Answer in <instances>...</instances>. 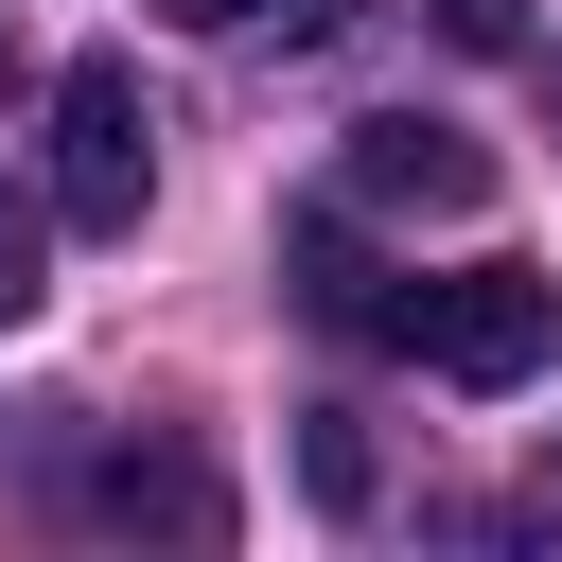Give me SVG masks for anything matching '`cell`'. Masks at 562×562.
Masks as SVG:
<instances>
[{"label": "cell", "instance_id": "1", "mask_svg": "<svg viewBox=\"0 0 562 562\" xmlns=\"http://www.w3.org/2000/svg\"><path fill=\"white\" fill-rule=\"evenodd\" d=\"M140 193H158V105H140L123 53H70V70H53V211H70L88 246H123Z\"/></svg>", "mask_w": 562, "mask_h": 562}, {"label": "cell", "instance_id": "2", "mask_svg": "<svg viewBox=\"0 0 562 562\" xmlns=\"http://www.w3.org/2000/svg\"><path fill=\"white\" fill-rule=\"evenodd\" d=\"M386 351H422L439 386H527L544 351H562V281L544 263H457V281H404V334Z\"/></svg>", "mask_w": 562, "mask_h": 562}, {"label": "cell", "instance_id": "3", "mask_svg": "<svg viewBox=\"0 0 562 562\" xmlns=\"http://www.w3.org/2000/svg\"><path fill=\"white\" fill-rule=\"evenodd\" d=\"M474 193H492V158L457 123H422V105L351 123V211H474Z\"/></svg>", "mask_w": 562, "mask_h": 562}, {"label": "cell", "instance_id": "4", "mask_svg": "<svg viewBox=\"0 0 562 562\" xmlns=\"http://www.w3.org/2000/svg\"><path fill=\"white\" fill-rule=\"evenodd\" d=\"M281 263H299V299H316L334 334H404V281L351 246V211H299V228H281Z\"/></svg>", "mask_w": 562, "mask_h": 562}, {"label": "cell", "instance_id": "5", "mask_svg": "<svg viewBox=\"0 0 562 562\" xmlns=\"http://www.w3.org/2000/svg\"><path fill=\"white\" fill-rule=\"evenodd\" d=\"M88 509H105V527H176V544H211V527H228V492H211L193 457H105V474H88Z\"/></svg>", "mask_w": 562, "mask_h": 562}, {"label": "cell", "instance_id": "6", "mask_svg": "<svg viewBox=\"0 0 562 562\" xmlns=\"http://www.w3.org/2000/svg\"><path fill=\"white\" fill-rule=\"evenodd\" d=\"M35 281H53V246H35V211H18V193H0V334H18V316H35Z\"/></svg>", "mask_w": 562, "mask_h": 562}, {"label": "cell", "instance_id": "7", "mask_svg": "<svg viewBox=\"0 0 562 562\" xmlns=\"http://www.w3.org/2000/svg\"><path fill=\"white\" fill-rule=\"evenodd\" d=\"M299 457H316V509H369V439H351V422H316Z\"/></svg>", "mask_w": 562, "mask_h": 562}, {"label": "cell", "instance_id": "8", "mask_svg": "<svg viewBox=\"0 0 562 562\" xmlns=\"http://www.w3.org/2000/svg\"><path fill=\"white\" fill-rule=\"evenodd\" d=\"M422 18H439L457 53H527V0H422Z\"/></svg>", "mask_w": 562, "mask_h": 562}, {"label": "cell", "instance_id": "9", "mask_svg": "<svg viewBox=\"0 0 562 562\" xmlns=\"http://www.w3.org/2000/svg\"><path fill=\"white\" fill-rule=\"evenodd\" d=\"M158 18H176V35H246L263 0H158Z\"/></svg>", "mask_w": 562, "mask_h": 562}, {"label": "cell", "instance_id": "10", "mask_svg": "<svg viewBox=\"0 0 562 562\" xmlns=\"http://www.w3.org/2000/svg\"><path fill=\"white\" fill-rule=\"evenodd\" d=\"M0 70H18V18H0Z\"/></svg>", "mask_w": 562, "mask_h": 562}]
</instances>
